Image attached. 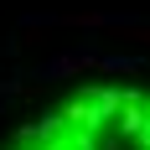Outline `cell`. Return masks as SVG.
I'll list each match as a JSON object with an SVG mask.
<instances>
[{
    "label": "cell",
    "mask_w": 150,
    "mask_h": 150,
    "mask_svg": "<svg viewBox=\"0 0 150 150\" xmlns=\"http://www.w3.org/2000/svg\"><path fill=\"white\" fill-rule=\"evenodd\" d=\"M5 150H150V88H78L21 124Z\"/></svg>",
    "instance_id": "cell-1"
}]
</instances>
